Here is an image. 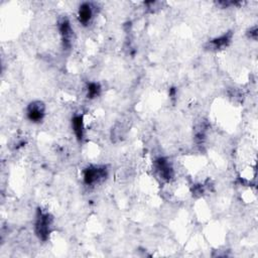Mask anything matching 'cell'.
I'll use <instances>...</instances> for the list:
<instances>
[{
  "mask_svg": "<svg viewBox=\"0 0 258 258\" xmlns=\"http://www.w3.org/2000/svg\"><path fill=\"white\" fill-rule=\"evenodd\" d=\"M54 218L49 213L39 209L37 212L36 224H34V232L42 241H47L51 231H53Z\"/></svg>",
  "mask_w": 258,
  "mask_h": 258,
  "instance_id": "1",
  "label": "cell"
},
{
  "mask_svg": "<svg viewBox=\"0 0 258 258\" xmlns=\"http://www.w3.org/2000/svg\"><path fill=\"white\" fill-rule=\"evenodd\" d=\"M108 176V169L105 165H90L84 170V183L87 186H93L104 181Z\"/></svg>",
  "mask_w": 258,
  "mask_h": 258,
  "instance_id": "2",
  "label": "cell"
},
{
  "mask_svg": "<svg viewBox=\"0 0 258 258\" xmlns=\"http://www.w3.org/2000/svg\"><path fill=\"white\" fill-rule=\"evenodd\" d=\"M46 115V105L43 101H32L26 108V116L32 123L42 122Z\"/></svg>",
  "mask_w": 258,
  "mask_h": 258,
  "instance_id": "3",
  "label": "cell"
},
{
  "mask_svg": "<svg viewBox=\"0 0 258 258\" xmlns=\"http://www.w3.org/2000/svg\"><path fill=\"white\" fill-rule=\"evenodd\" d=\"M154 167H156V170L158 171L161 179L165 182H169L175 177L174 167L165 158L161 157L154 161Z\"/></svg>",
  "mask_w": 258,
  "mask_h": 258,
  "instance_id": "4",
  "label": "cell"
},
{
  "mask_svg": "<svg viewBox=\"0 0 258 258\" xmlns=\"http://www.w3.org/2000/svg\"><path fill=\"white\" fill-rule=\"evenodd\" d=\"M59 31L62 37V42L63 46L66 48H70L71 44H72V38H73V29L71 26L70 22L68 19H62L59 22Z\"/></svg>",
  "mask_w": 258,
  "mask_h": 258,
  "instance_id": "5",
  "label": "cell"
},
{
  "mask_svg": "<svg viewBox=\"0 0 258 258\" xmlns=\"http://www.w3.org/2000/svg\"><path fill=\"white\" fill-rule=\"evenodd\" d=\"M232 38H233V31L231 30L227 31L226 33L222 34V36L211 40L207 44V46H206V48H208L210 50H220L225 48L231 44Z\"/></svg>",
  "mask_w": 258,
  "mask_h": 258,
  "instance_id": "6",
  "label": "cell"
},
{
  "mask_svg": "<svg viewBox=\"0 0 258 258\" xmlns=\"http://www.w3.org/2000/svg\"><path fill=\"white\" fill-rule=\"evenodd\" d=\"M92 19H93V7L91 3L85 2L81 4L78 11L79 23L83 25H88Z\"/></svg>",
  "mask_w": 258,
  "mask_h": 258,
  "instance_id": "7",
  "label": "cell"
},
{
  "mask_svg": "<svg viewBox=\"0 0 258 258\" xmlns=\"http://www.w3.org/2000/svg\"><path fill=\"white\" fill-rule=\"evenodd\" d=\"M72 127H73L74 133L76 135V139L79 141H82L84 139V132H85L83 115L78 114L72 118Z\"/></svg>",
  "mask_w": 258,
  "mask_h": 258,
  "instance_id": "8",
  "label": "cell"
},
{
  "mask_svg": "<svg viewBox=\"0 0 258 258\" xmlns=\"http://www.w3.org/2000/svg\"><path fill=\"white\" fill-rule=\"evenodd\" d=\"M207 130H208V124L206 121H202L199 123L195 128V141L198 144L204 143L206 141V136H207Z\"/></svg>",
  "mask_w": 258,
  "mask_h": 258,
  "instance_id": "9",
  "label": "cell"
},
{
  "mask_svg": "<svg viewBox=\"0 0 258 258\" xmlns=\"http://www.w3.org/2000/svg\"><path fill=\"white\" fill-rule=\"evenodd\" d=\"M101 94V86L99 83L91 82L87 85V97L89 99H95Z\"/></svg>",
  "mask_w": 258,
  "mask_h": 258,
  "instance_id": "10",
  "label": "cell"
},
{
  "mask_svg": "<svg viewBox=\"0 0 258 258\" xmlns=\"http://www.w3.org/2000/svg\"><path fill=\"white\" fill-rule=\"evenodd\" d=\"M206 192V187L204 185H194L193 188H192V193L195 197H201L205 194Z\"/></svg>",
  "mask_w": 258,
  "mask_h": 258,
  "instance_id": "11",
  "label": "cell"
},
{
  "mask_svg": "<svg viewBox=\"0 0 258 258\" xmlns=\"http://www.w3.org/2000/svg\"><path fill=\"white\" fill-rule=\"evenodd\" d=\"M247 36H248V38L256 41L257 40V26H253L252 28H250L247 32Z\"/></svg>",
  "mask_w": 258,
  "mask_h": 258,
  "instance_id": "12",
  "label": "cell"
}]
</instances>
